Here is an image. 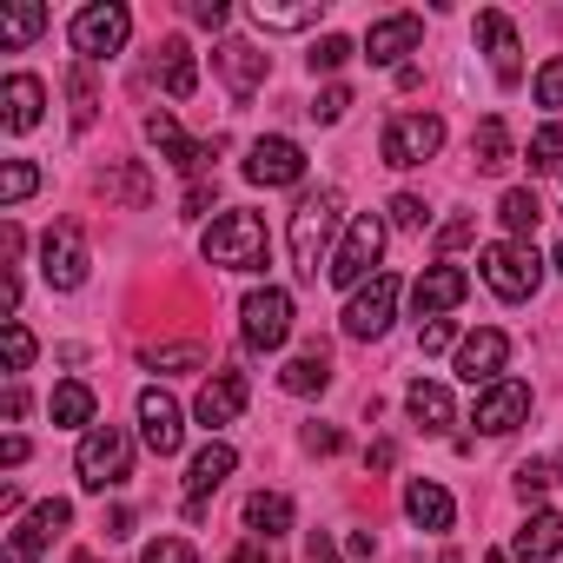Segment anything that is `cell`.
I'll return each instance as SVG.
<instances>
[{
	"label": "cell",
	"instance_id": "f5cc1de1",
	"mask_svg": "<svg viewBox=\"0 0 563 563\" xmlns=\"http://www.w3.org/2000/svg\"><path fill=\"white\" fill-rule=\"evenodd\" d=\"M232 563H272V550H265V537H245V543L232 550Z\"/></svg>",
	"mask_w": 563,
	"mask_h": 563
},
{
	"label": "cell",
	"instance_id": "f546056e",
	"mask_svg": "<svg viewBox=\"0 0 563 563\" xmlns=\"http://www.w3.org/2000/svg\"><path fill=\"white\" fill-rule=\"evenodd\" d=\"M471 159H477V173H504V166H510V133H504L497 113L471 133Z\"/></svg>",
	"mask_w": 563,
	"mask_h": 563
},
{
	"label": "cell",
	"instance_id": "30bf717a",
	"mask_svg": "<svg viewBox=\"0 0 563 563\" xmlns=\"http://www.w3.org/2000/svg\"><path fill=\"white\" fill-rule=\"evenodd\" d=\"M391 312H398V278L378 272L372 286H358L352 306H345V339H385L391 332Z\"/></svg>",
	"mask_w": 563,
	"mask_h": 563
},
{
	"label": "cell",
	"instance_id": "8fae6325",
	"mask_svg": "<svg viewBox=\"0 0 563 563\" xmlns=\"http://www.w3.org/2000/svg\"><path fill=\"white\" fill-rule=\"evenodd\" d=\"M41 272H47V286H54V292L87 286V239H80V225H74V219H67V225H54V232L41 239Z\"/></svg>",
	"mask_w": 563,
	"mask_h": 563
},
{
	"label": "cell",
	"instance_id": "5b68a950",
	"mask_svg": "<svg viewBox=\"0 0 563 563\" xmlns=\"http://www.w3.org/2000/svg\"><path fill=\"white\" fill-rule=\"evenodd\" d=\"M484 286L497 292V299H537V286H543V265H537V252L523 245V239H497L490 252H484Z\"/></svg>",
	"mask_w": 563,
	"mask_h": 563
},
{
	"label": "cell",
	"instance_id": "8992f818",
	"mask_svg": "<svg viewBox=\"0 0 563 563\" xmlns=\"http://www.w3.org/2000/svg\"><path fill=\"white\" fill-rule=\"evenodd\" d=\"M378 252H385V219H378V212H358V219L345 225V239H339L325 278H332V286H365V272L378 265Z\"/></svg>",
	"mask_w": 563,
	"mask_h": 563
},
{
	"label": "cell",
	"instance_id": "9a60e30c",
	"mask_svg": "<svg viewBox=\"0 0 563 563\" xmlns=\"http://www.w3.org/2000/svg\"><path fill=\"white\" fill-rule=\"evenodd\" d=\"M140 438H146V451L153 457H173L179 444H186V424H179V405L153 385V391H140Z\"/></svg>",
	"mask_w": 563,
	"mask_h": 563
},
{
	"label": "cell",
	"instance_id": "f6af8a7d",
	"mask_svg": "<svg viewBox=\"0 0 563 563\" xmlns=\"http://www.w3.org/2000/svg\"><path fill=\"white\" fill-rule=\"evenodd\" d=\"M140 563H199V556H192V543H186V537H159Z\"/></svg>",
	"mask_w": 563,
	"mask_h": 563
},
{
	"label": "cell",
	"instance_id": "60d3db41",
	"mask_svg": "<svg viewBox=\"0 0 563 563\" xmlns=\"http://www.w3.org/2000/svg\"><path fill=\"white\" fill-rule=\"evenodd\" d=\"M345 60H352V41H345V34H325V41L312 47V74H339Z\"/></svg>",
	"mask_w": 563,
	"mask_h": 563
},
{
	"label": "cell",
	"instance_id": "ffe728a7",
	"mask_svg": "<svg viewBox=\"0 0 563 563\" xmlns=\"http://www.w3.org/2000/svg\"><path fill=\"white\" fill-rule=\"evenodd\" d=\"M212 60H219V74H225L232 100H252V93H258V80H265V54H258L252 41H225Z\"/></svg>",
	"mask_w": 563,
	"mask_h": 563
},
{
	"label": "cell",
	"instance_id": "484cf974",
	"mask_svg": "<svg viewBox=\"0 0 563 563\" xmlns=\"http://www.w3.org/2000/svg\"><path fill=\"white\" fill-rule=\"evenodd\" d=\"M245 523H252V537H286V530H292V497H286V490L245 497Z\"/></svg>",
	"mask_w": 563,
	"mask_h": 563
},
{
	"label": "cell",
	"instance_id": "bcb514c9",
	"mask_svg": "<svg viewBox=\"0 0 563 563\" xmlns=\"http://www.w3.org/2000/svg\"><path fill=\"white\" fill-rule=\"evenodd\" d=\"M556 477H550V464H517V497H543Z\"/></svg>",
	"mask_w": 563,
	"mask_h": 563
},
{
	"label": "cell",
	"instance_id": "f907efd6",
	"mask_svg": "<svg viewBox=\"0 0 563 563\" xmlns=\"http://www.w3.org/2000/svg\"><path fill=\"white\" fill-rule=\"evenodd\" d=\"M306 563H339V550H332V537H325V530H312V537H306Z\"/></svg>",
	"mask_w": 563,
	"mask_h": 563
},
{
	"label": "cell",
	"instance_id": "d6a6232c",
	"mask_svg": "<svg viewBox=\"0 0 563 563\" xmlns=\"http://www.w3.org/2000/svg\"><path fill=\"white\" fill-rule=\"evenodd\" d=\"M497 219H504V225H510V232L530 245V232H537L543 206H537V192H523V186H517V192H504V199H497Z\"/></svg>",
	"mask_w": 563,
	"mask_h": 563
},
{
	"label": "cell",
	"instance_id": "4fadbf2b",
	"mask_svg": "<svg viewBox=\"0 0 563 563\" xmlns=\"http://www.w3.org/2000/svg\"><path fill=\"white\" fill-rule=\"evenodd\" d=\"M504 358H510V339L484 325V332H471V339L457 345V378H464V385H484V391H490V385L504 378Z\"/></svg>",
	"mask_w": 563,
	"mask_h": 563
},
{
	"label": "cell",
	"instance_id": "e0dca14e",
	"mask_svg": "<svg viewBox=\"0 0 563 563\" xmlns=\"http://www.w3.org/2000/svg\"><path fill=\"white\" fill-rule=\"evenodd\" d=\"M146 140H153V146H159V153H166V159H173L179 173H206V166L219 159V140L192 146V140L179 133V120H173V113H153V120H146Z\"/></svg>",
	"mask_w": 563,
	"mask_h": 563
},
{
	"label": "cell",
	"instance_id": "f1b7e54d",
	"mask_svg": "<svg viewBox=\"0 0 563 563\" xmlns=\"http://www.w3.org/2000/svg\"><path fill=\"white\" fill-rule=\"evenodd\" d=\"M159 67H166V93H173V100H192V87H199L192 47H186V41H166V47H159Z\"/></svg>",
	"mask_w": 563,
	"mask_h": 563
},
{
	"label": "cell",
	"instance_id": "681fc988",
	"mask_svg": "<svg viewBox=\"0 0 563 563\" xmlns=\"http://www.w3.org/2000/svg\"><path fill=\"white\" fill-rule=\"evenodd\" d=\"M306 451L332 457V451H339V431H332V424H312V431H306Z\"/></svg>",
	"mask_w": 563,
	"mask_h": 563
},
{
	"label": "cell",
	"instance_id": "4316f807",
	"mask_svg": "<svg viewBox=\"0 0 563 563\" xmlns=\"http://www.w3.org/2000/svg\"><path fill=\"white\" fill-rule=\"evenodd\" d=\"M278 385H286L292 398H312V391H325V385H332V365H325V352H319V345H312V352H299L286 372H278Z\"/></svg>",
	"mask_w": 563,
	"mask_h": 563
},
{
	"label": "cell",
	"instance_id": "ba28073f",
	"mask_svg": "<svg viewBox=\"0 0 563 563\" xmlns=\"http://www.w3.org/2000/svg\"><path fill=\"white\" fill-rule=\"evenodd\" d=\"M438 146H444L438 113H398L385 126V166H424V159H438Z\"/></svg>",
	"mask_w": 563,
	"mask_h": 563
},
{
	"label": "cell",
	"instance_id": "ee69618b",
	"mask_svg": "<svg viewBox=\"0 0 563 563\" xmlns=\"http://www.w3.org/2000/svg\"><path fill=\"white\" fill-rule=\"evenodd\" d=\"M391 219H398V225H405V232H418V225H424V219H431V206H424V199H418V192H398V199H391Z\"/></svg>",
	"mask_w": 563,
	"mask_h": 563
},
{
	"label": "cell",
	"instance_id": "7a4b0ae2",
	"mask_svg": "<svg viewBox=\"0 0 563 563\" xmlns=\"http://www.w3.org/2000/svg\"><path fill=\"white\" fill-rule=\"evenodd\" d=\"M265 252H272V239H265V219H258V212H225V219H212V232H206V265L265 272Z\"/></svg>",
	"mask_w": 563,
	"mask_h": 563
},
{
	"label": "cell",
	"instance_id": "4dcf8cb0",
	"mask_svg": "<svg viewBox=\"0 0 563 563\" xmlns=\"http://www.w3.org/2000/svg\"><path fill=\"white\" fill-rule=\"evenodd\" d=\"M405 405H411V418H418L424 431H444V424H451V391L431 385V378H418V385L405 391Z\"/></svg>",
	"mask_w": 563,
	"mask_h": 563
},
{
	"label": "cell",
	"instance_id": "9f6ffc18",
	"mask_svg": "<svg viewBox=\"0 0 563 563\" xmlns=\"http://www.w3.org/2000/svg\"><path fill=\"white\" fill-rule=\"evenodd\" d=\"M550 265H556V272H563V245H556V258H550Z\"/></svg>",
	"mask_w": 563,
	"mask_h": 563
},
{
	"label": "cell",
	"instance_id": "d4e9b609",
	"mask_svg": "<svg viewBox=\"0 0 563 563\" xmlns=\"http://www.w3.org/2000/svg\"><path fill=\"white\" fill-rule=\"evenodd\" d=\"M563 550V517L556 510H530V523L517 530V556L523 563H550Z\"/></svg>",
	"mask_w": 563,
	"mask_h": 563
},
{
	"label": "cell",
	"instance_id": "7dc6e473",
	"mask_svg": "<svg viewBox=\"0 0 563 563\" xmlns=\"http://www.w3.org/2000/svg\"><path fill=\"white\" fill-rule=\"evenodd\" d=\"M477 239V219H451L444 232H438V252H457V245H471Z\"/></svg>",
	"mask_w": 563,
	"mask_h": 563
},
{
	"label": "cell",
	"instance_id": "d590c367",
	"mask_svg": "<svg viewBox=\"0 0 563 563\" xmlns=\"http://www.w3.org/2000/svg\"><path fill=\"white\" fill-rule=\"evenodd\" d=\"M67 93H74V126H93V107H100V93H93V74H87V60L67 74Z\"/></svg>",
	"mask_w": 563,
	"mask_h": 563
},
{
	"label": "cell",
	"instance_id": "e575fe53",
	"mask_svg": "<svg viewBox=\"0 0 563 563\" xmlns=\"http://www.w3.org/2000/svg\"><path fill=\"white\" fill-rule=\"evenodd\" d=\"M41 27H47V8H8V14H0V41H14V47L34 41Z\"/></svg>",
	"mask_w": 563,
	"mask_h": 563
},
{
	"label": "cell",
	"instance_id": "ab89813d",
	"mask_svg": "<svg viewBox=\"0 0 563 563\" xmlns=\"http://www.w3.org/2000/svg\"><path fill=\"white\" fill-rule=\"evenodd\" d=\"M537 107H550V113H563V54L537 67Z\"/></svg>",
	"mask_w": 563,
	"mask_h": 563
},
{
	"label": "cell",
	"instance_id": "d6986e66",
	"mask_svg": "<svg viewBox=\"0 0 563 563\" xmlns=\"http://www.w3.org/2000/svg\"><path fill=\"white\" fill-rule=\"evenodd\" d=\"M418 41H424V21H418V14L372 21V34H365V60H372V67H391V60H405Z\"/></svg>",
	"mask_w": 563,
	"mask_h": 563
},
{
	"label": "cell",
	"instance_id": "5bb4252c",
	"mask_svg": "<svg viewBox=\"0 0 563 563\" xmlns=\"http://www.w3.org/2000/svg\"><path fill=\"white\" fill-rule=\"evenodd\" d=\"M523 418H530V385H517V378H497L477 398V431H490V438H510Z\"/></svg>",
	"mask_w": 563,
	"mask_h": 563
},
{
	"label": "cell",
	"instance_id": "7bdbcfd3",
	"mask_svg": "<svg viewBox=\"0 0 563 563\" xmlns=\"http://www.w3.org/2000/svg\"><path fill=\"white\" fill-rule=\"evenodd\" d=\"M345 107H352V93H345V87H325V93H319V100H312V107H306V113H312V120H325V126H332V120H345Z\"/></svg>",
	"mask_w": 563,
	"mask_h": 563
},
{
	"label": "cell",
	"instance_id": "9c48e42d",
	"mask_svg": "<svg viewBox=\"0 0 563 563\" xmlns=\"http://www.w3.org/2000/svg\"><path fill=\"white\" fill-rule=\"evenodd\" d=\"M74 523V504L67 497H47V504H34L14 530H8V563H41V550L60 537Z\"/></svg>",
	"mask_w": 563,
	"mask_h": 563
},
{
	"label": "cell",
	"instance_id": "7c38bea8",
	"mask_svg": "<svg viewBox=\"0 0 563 563\" xmlns=\"http://www.w3.org/2000/svg\"><path fill=\"white\" fill-rule=\"evenodd\" d=\"M245 179H252V186H299V179H306V153H299L286 133H265V140H252V153H245Z\"/></svg>",
	"mask_w": 563,
	"mask_h": 563
},
{
	"label": "cell",
	"instance_id": "52a82bcc",
	"mask_svg": "<svg viewBox=\"0 0 563 563\" xmlns=\"http://www.w3.org/2000/svg\"><path fill=\"white\" fill-rule=\"evenodd\" d=\"M239 319H245V345L252 352H278L292 339V299L278 292V286H258L245 306H239Z\"/></svg>",
	"mask_w": 563,
	"mask_h": 563
},
{
	"label": "cell",
	"instance_id": "c3c4849f",
	"mask_svg": "<svg viewBox=\"0 0 563 563\" xmlns=\"http://www.w3.org/2000/svg\"><path fill=\"white\" fill-rule=\"evenodd\" d=\"M444 345H451V325H444V319H431V325L418 332V352H444Z\"/></svg>",
	"mask_w": 563,
	"mask_h": 563
},
{
	"label": "cell",
	"instance_id": "2e32d148",
	"mask_svg": "<svg viewBox=\"0 0 563 563\" xmlns=\"http://www.w3.org/2000/svg\"><path fill=\"white\" fill-rule=\"evenodd\" d=\"M232 464H239V451L219 444V438L192 457V471H186V517H206V504H212V490L232 477Z\"/></svg>",
	"mask_w": 563,
	"mask_h": 563
},
{
	"label": "cell",
	"instance_id": "cb8c5ba5",
	"mask_svg": "<svg viewBox=\"0 0 563 563\" xmlns=\"http://www.w3.org/2000/svg\"><path fill=\"white\" fill-rule=\"evenodd\" d=\"M477 41L490 47L497 80H504V87H517V27H510L504 14H477Z\"/></svg>",
	"mask_w": 563,
	"mask_h": 563
},
{
	"label": "cell",
	"instance_id": "83f0119b",
	"mask_svg": "<svg viewBox=\"0 0 563 563\" xmlns=\"http://www.w3.org/2000/svg\"><path fill=\"white\" fill-rule=\"evenodd\" d=\"M319 0H299V8H272V0H258L252 8V21L265 27V34H299V27H319Z\"/></svg>",
	"mask_w": 563,
	"mask_h": 563
},
{
	"label": "cell",
	"instance_id": "836d02e7",
	"mask_svg": "<svg viewBox=\"0 0 563 563\" xmlns=\"http://www.w3.org/2000/svg\"><path fill=\"white\" fill-rule=\"evenodd\" d=\"M523 159H530V173H556L563 166V126H537Z\"/></svg>",
	"mask_w": 563,
	"mask_h": 563
},
{
	"label": "cell",
	"instance_id": "7402d4cb",
	"mask_svg": "<svg viewBox=\"0 0 563 563\" xmlns=\"http://www.w3.org/2000/svg\"><path fill=\"white\" fill-rule=\"evenodd\" d=\"M405 510H411V523H418V530H451V517H457L451 490H444V484H431V477H411V484H405Z\"/></svg>",
	"mask_w": 563,
	"mask_h": 563
},
{
	"label": "cell",
	"instance_id": "3957f363",
	"mask_svg": "<svg viewBox=\"0 0 563 563\" xmlns=\"http://www.w3.org/2000/svg\"><path fill=\"white\" fill-rule=\"evenodd\" d=\"M126 34H133V14L120 8V0H93V8H80L74 27H67L74 54H80L87 67H93V60H113V54L126 47Z\"/></svg>",
	"mask_w": 563,
	"mask_h": 563
},
{
	"label": "cell",
	"instance_id": "db71d44e",
	"mask_svg": "<svg viewBox=\"0 0 563 563\" xmlns=\"http://www.w3.org/2000/svg\"><path fill=\"white\" fill-rule=\"evenodd\" d=\"M0 464H27V438H8V444H0Z\"/></svg>",
	"mask_w": 563,
	"mask_h": 563
},
{
	"label": "cell",
	"instance_id": "8d00e7d4",
	"mask_svg": "<svg viewBox=\"0 0 563 563\" xmlns=\"http://www.w3.org/2000/svg\"><path fill=\"white\" fill-rule=\"evenodd\" d=\"M100 186H107L113 199H126V206H146V199H153V186H146V173H140V166H120V173H107Z\"/></svg>",
	"mask_w": 563,
	"mask_h": 563
},
{
	"label": "cell",
	"instance_id": "1f68e13d",
	"mask_svg": "<svg viewBox=\"0 0 563 563\" xmlns=\"http://www.w3.org/2000/svg\"><path fill=\"white\" fill-rule=\"evenodd\" d=\"M47 411H54V424H93V385H80V378L54 385Z\"/></svg>",
	"mask_w": 563,
	"mask_h": 563
},
{
	"label": "cell",
	"instance_id": "b9f144b4",
	"mask_svg": "<svg viewBox=\"0 0 563 563\" xmlns=\"http://www.w3.org/2000/svg\"><path fill=\"white\" fill-rule=\"evenodd\" d=\"M8 365H14V372L34 365V332H27L21 319H8Z\"/></svg>",
	"mask_w": 563,
	"mask_h": 563
},
{
	"label": "cell",
	"instance_id": "680465c9",
	"mask_svg": "<svg viewBox=\"0 0 563 563\" xmlns=\"http://www.w3.org/2000/svg\"><path fill=\"white\" fill-rule=\"evenodd\" d=\"M484 563H510V556H484Z\"/></svg>",
	"mask_w": 563,
	"mask_h": 563
},
{
	"label": "cell",
	"instance_id": "f35d334b",
	"mask_svg": "<svg viewBox=\"0 0 563 563\" xmlns=\"http://www.w3.org/2000/svg\"><path fill=\"white\" fill-rule=\"evenodd\" d=\"M34 186H41V173H34L27 159H8V173H0V206H21Z\"/></svg>",
	"mask_w": 563,
	"mask_h": 563
},
{
	"label": "cell",
	"instance_id": "6f0895ef",
	"mask_svg": "<svg viewBox=\"0 0 563 563\" xmlns=\"http://www.w3.org/2000/svg\"><path fill=\"white\" fill-rule=\"evenodd\" d=\"M556 484H563V457H556Z\"/></svg>",
	"mask_w": 563,
	"mask_h": 563
},
{
	"label": "cell",
	"instance_id": "ac0fdd59",
	"mask_svg": "<svg viewBox=\"0 0 563 563\" xmlns=\"http://www.w3.org/2000/svg\"><path fill=\"white\" fill-rule=\"evenodd\" d=\"M464 292H471V278H464L457 265H431V272H418V286H411V306H418V319H438V312L464 306Z\"/></svg>",
	"mask_w": 563,
	"mask_h": 563
},
{
	"label": "cell",
	"instance_id": "74e56055",
	"mask_svg": "<svg viewBox=\"0 0 563 563\" xmlns=\"http://www.w3.org/2000/svg\"><path fill=\"white\" fill-rule=\"evenodd\" d=\"M146 365H159V372H199L206 365V345H153Z\"/></svg>",
	"mask_w": 563,
	"mask_h": 563
},
{
	"label": "cell",
	"instance_id": "6da1fadb",
	"mask_svg": "<svg viewBox=\"0 0 563 563\" xmlns=\"http://www.w3.org/2000/svg\"><path fill=\"white\" fill-rule=\"evenodd\" d=\"M339 192H312V199H299V212H292V265H299V278L306 286H319V265H332L325 258V245H332V232H339Z\"/></svg>",
	"mask_w": 563,
	"mask_h": 563
},
{
	"label": "cell",
	"instance_id": "816d5d0a",
	"mask_svg": "<svg viewBox=\"0 0 563 563\" xmlns=\"http://www.w3.org/2000/svg\"><path fill=\"white\" fill-rule=\"evenodd\" d=\"M192 21L199 27H225V0H192Z\"/></svg>",
	"mask_w": 563,
	"mask_h": 563
},
{
	"label": "cell",
	"instance_id": "603a6c76",
	"mask_svg": "<svg viewBox=\"0 0 563 563\" xmlns=\"http://www.w3.org/2000/svg\"><path fill=\"white\" fill-rule=\"evenodd\" d=\"M0 107H8V133H27V126H41L47 87H41L34 74H8V87H0Z\"/></svg>",
	"mask_w": 563,
	"mask_h": 563
},
{
	"label": "cell",
	"instance_id": "44dd1931",
	"mask_svg": "<svg viewBox=\"0 0 563 563\" xmlns=\"http://www.w3.org/2000/svg\"><path fill=\"white\" fill-rule=\"evenodd\" d=\"M245 411V372H212L199 391V424H232Z\"/></svg>",
	"mask_w": 563,
	"mask_h": 563
},
{
	"label": "cell",
	"instance_id": "277c9868",
	"mask_svg": "<svg viewBox=\"0 0 563 563\" xmlns=\"http://www.w3.org/2000/svg\"><path fill=\"white\" fill-rule=\"evenodd\" d=\"M74 471H80L87 490H113V484H126V471H133V444H126V431H120V424H93V431L80 438Z\"/></svg>",
	"mask_w": 563,
	"mask_h": 563
},
{
	"label": "cell",
	"instance_id": "11a10c76",
	"mask_svg": "<svg viewBox=\"0 0 563 563\" xmlns=\"http://www.w3.org/2000/svg\"><path fill=\"white\" fill-rule=\"evenodd\" d=\"M0 411H8V418H21V411H27V391H21V385H8V398H0Z\"/></svg>",
	"mask_w": 563,
	"mask_h": 563
}]
</instances>
